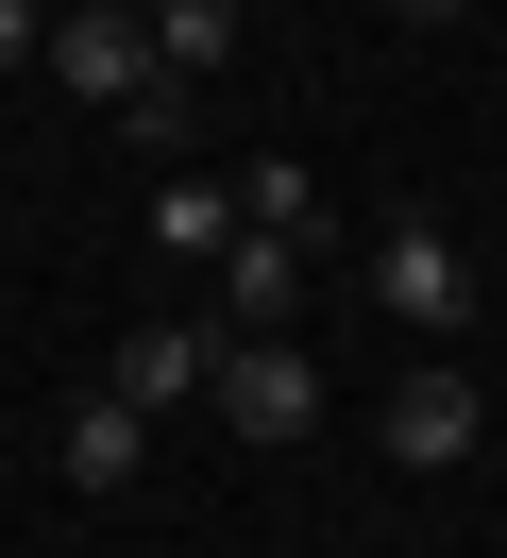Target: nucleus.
<instances>
[{
	"instance_id": "nucleus-9",
	"label": "nucleus",
	"mask_w": 507,
	"mask_h": 558,
	"mask_svg": "<svg viewBox=\"0 0 507 558\" xmlns=\"http://www.w3.org/2000/svg\"><path fill=\"white\" fill-rule=\"evenodd\" d=\"M237 220H254V238H304V254H322V170H304V153H254V170H237Z\"/></svg>"
},
{
	"instance_id": "nucleus-5",
	"label": "nucleus",
	"mask_w": 507,
	"mask_h": 558,
	"mask_svg": "<svg viewBox=\"0 0 507 558\" xmlns=\"http://www.w3.org/2000/svg\"><path fill=\"white\" fill-rule=\"evenodd\" d=\"M203 373H220V322H203V305H169V322H135V339H119V373H101V389L153 423V407H203Z\"/></svg>"
},
{
	"instance_id": "nucleus-12",
	"label": "nucleus",
	"mask_w": 507,
	"mask_h": 558,
	"mask_svg": "<svg viewBox=\"0 0 507 558\" xmlns=\"http://www.w3.org/2000/svg\"><path fill=\"white\" fill-rule=\"evenodd\" d=\"M34 51H51V17H34V0H0V69H34Z\"/></svg>"
},
{
	"instance_id": "nucleus-8",
	"label": "nucleus",
	"mask_w": 507,
	"mask_h": 558,
	"mask_svg": "<svg viewBox=\"0 0 507 558\" xmlns=\"http://www.w3.org/2000/svg\"><path fill=\"white\" fill-rule=\"evenodd\" d=\"M153 254H169V271H220V254H237V186L220 170H169L153 186Z\"/></svg>"
},
{
	"instance_id": "nucleus-4",
	"label": "nucleus",
	"mask_w": 507,
	"mask_h": 558,
	"mask_svg": "<svg viewBox=\"0 0 507 558\" xmlns=\"http://www.w3.org/2000/svg\"><path fill=\"white\" fill-rule=\"evenodd\" d=\"M288 305H304V238H254V220H237V254L203 271V322H220V339H288Z\"/></svg>"
},
{
	"instance_id": "nucleus-7",
	"label": "nucleus",
	"mask_w": 507,
	"mask_h": 558,
	"mask_svg": "<svg viewBox=\"0 0 507 558\" xmlns=\"http://www.w3.org/2000/svg\"><path fill=\"white\" fill-rule=\"evenodd\" d=\"M51 457H68V490H85V508H119V490H135V457H153V423H135L119 389H85V407L51 423Z\"/></svg>"
},
{
	"instance_id": "nucleus-6",
	"label": "nucleus",
	"mask_w": 507,
	"mask_h": 558,
	"mask_svg": "<svg viewBox=\"0 0 507 558\" xmlns=\"http://www.w3.org/2000/svg\"><path fill=\"white\" fill-rule=\"evenodd\" d=\"M34 69H51L68 102H101V119H119V102H135V69H153V35H135V17H101V0H85V17H51V51H34Z\"/></svg>"
},
{
	"instance_id": "nucleus-3",
	"label": "nucleus",
	"mask_w": 507,
	"mask_h": 558,
	"mask_svg": "<svg viewBox=\"0 0 507 558\" xmlns=\"http://www.w3.org/2000/svg\"><path fill=\"white\" fill-rule=\"evenodd\" d=\"M372 440H389L406 474H457V457L491 440V407H473V373H457V355H423V373L389 389V423H372Z\"/></svg>"
},
{
	"instance_id": "nucleus-13",
	"label": "nucleus",
	"mask_w": 507,
	"mask_h": 558,
	"mask_svg": "<svg viewBox=\"0 0 507 558\" xmlns=\"http://www.w3.org/2000/svg\"><path fill=\"white\" fill-rule=\"evenodd\" d=\"M389 17H406V35H457V17H473V0H389Z\"/></svg>"
},
{
	"instance_id": "nucleus-10",
	"label": "nucleus",
	"mask_w": 507,
	"mask_h": 558,
	"mask_svg": "<svg viewBox=\"0 0 507 558\" xmlns=\"http://www.w3.org/2000/svg\"><path fill=\"white\" fill-rule=\"evenodd\" d=\"M153 69L220 85V69H237V0H153Z\"/></svg>"
},
{
	"instance_id": "nucleus-2",
	"label": "nucleus",
	"mask_w": 507,
	"mask_h": 558,
	"mask_svg": "<svg viewBox=\"0 0 507 558\" xmlns=\"http://www.w3.org/2000/svg\"><path fill=\"white\" fill-rule=\"evenodd\" d=\"M372 305H389L406 339H457L473 322V254L439 238V220H389V238H372Z\"/></svg>"
},
{
	"instance_id": "nucleus-1",
	"label": "nucleus",
	"mask_w": 507,
	"mask_h": 558,
	"mask_svg": "<svg viewBox=\"0 0 507 558\" xmlns=\"http://www.w3.org/2000/svg\"><path fill=\"white\" fill-rule=\"evenodd\" d=\"M203 407H220L237 440H304V423H322V355H304V339H220Z\"/></svg>"
},
{
	"instance_id": "nucleus-11",
	"label": "nucleus",
	"mask_w": 507,
	"mask_h": 558,
	"mask_svg": "<svg viewBox=\"0 0 507 558\" xmlns=\"http://www.w3.org/2000/svg\"><path fill=\"white\" fill-rule=\"evenodd\" d=\"M119 136H135V153H203V85H186V69H135Z\"/></svg>"
}]
</instances>
